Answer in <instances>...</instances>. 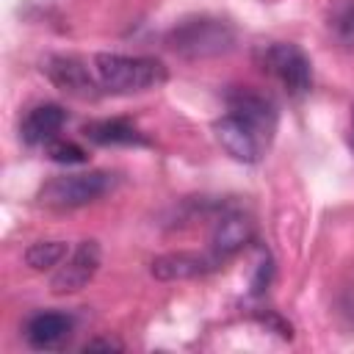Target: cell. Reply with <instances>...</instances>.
Returning a JSON list of instances; mask_svg holds the SVG:
<instances>
[{
  "mask_svg": "<svg viewBox=\"0 0 354 354\" xmlns=\"http://www.w3.org/2000/svg\"><path fill=\"white\" fill-rule=\"evenodd\" d=\"M274 130L277 105L268 94H260L252 86L232 88L227 94V113L213 124L221 149L241 163H257L271 147Z\"/></svg>",
  "mask_w": 354,
  "mask_h": 354,
  "instance_id": "6da1fadb",
  "label": "cell"
},
{
  "mask_svg": "<svg viewBox=\"0 0 354 354\" xmlns=\"http://www.w3.org/2000/svg\"><path fill=\"white\" fill-rule=\"evenodd\" d=\"M254 238V224L249 216L232 210V213H224L218 221H216V230H213V254L218 260L224 257H232L238 249H243L249 241Z\"/></svg>",
  "mask_w": 354,
  "mask_h": 354,
  "instance_id": "8fae6325",
  "label": "cell"
},
{
  "mask_svg": "<svg viewBox=\"0 0 354 354\" xmlns=\"http://www.w3.org/2000/svg\"><path fill=\"white\" fill-rule=\"evenodd\" d=\"M329 30L343 50L354 53V0L335 3L332 14H329Z\"/></svg>",
  "mask_w": 354,
  "mask_h": 354,
  "instance_id": "4fadbf2b",
  "label": "cell"
},
{
  "mask_svg": "<svg viewBox=\"0 0 354 354\" xmlns=\"http://www.w3.org/2000/svg\"><path fill=\"white\" fill-rule=\"evenodd\" d=\"M44 147H47V158L55 160V163H66V166H72V163H86V160H88V152H86L80 144H75V141L53 138V141L44 144Z\"/></svg>",
  "mask_w": 354,
  "mask_h": 354,
  "instance_id": "9a60e30c",
  "label": "cell"
},
{
  "mask_svg": "<svg viewBox=\"0 0 354 354\" xmlns=\"http://www.w3.org/2000/svg\"><path fill=\"white\" fill-rule=\"evenodd\" d=\"M235 41V30L221 22V19H210V17H196V19H185L183 25H177L169 33V44L174 53L188 55V58H205V55H218L227 53Z\"/></svg>",
  "mask_w": 354,
  "mask_h": 354,
  "instance_id": "277c9868",
  "label": "cell"
},
{
  "mask_svg": "<svg viewBox=\"0 0 354 354\" xmlns=\"http://www.w3.org/2000/svg\"><path fill=\"white\" fill-rule=\"evenodd\" d=\"M100 268V246L97 241H83L69 260L58 268V274L53 277V290L55 293H75L80 290Z\"/></svg>",
  "mask_w": 354,
  "mask_h": 354,
  "instance_id": "8992f818",
  "label": "cell"
},
{
  "mask_svg": "<svg viewBox=\"0 0 354 354\" xmlns=\"http://www.w3.org/2000/svg\"><path fill=\"white\" fill-rule=\"evenodd\" d=\"M94 77L100 88L113 94L130 91H149L166 83L169 72L163 61L149 55H119V53H100L94 55Z\"/></svg>",
  "mask_w": 354,
  "mask_h": 354,
  "instance_id": "7a4b0ae2",
  "label": "cell"
},
{
  "mask_svg": "<svg viewBox=\"0 0 354 354\" xmlns=\"http://www.w3.org/2000/svg\"><path fill=\"white\" fill-rule=\"evenodd\" d=\"M41 69L66 94H75V97H94L97 94V86H100L97 77H91L88 66H83V61H77L72 55H50Z\"/></svg>",
  "mask_w": 354,
  "mask_h": 354,
  "instance_id": "52a82bcc",
  "label": "cell"
},
{
  "mask_svg": "<svg viewBox=\"0 0 354 354\" xmlns=\"http://www.w3.org/2000/svg\"><path fill=\"white\" fill-rule=\"evenodd\" d=\"M263 69L279 80L290 97H304L313 86V66L301 47L290 41H274L260 53Z\"/></svg>",
  "mask_w": 354,
  "mask_h": 354,
  "instance_id": "5b68a950",
  "label": "cell"
},
{
  "mask_svg": "<svg viewBox=\"0 0 354 354\" xmlns=\"http://www.w3.org/2000/svg\"><path fill=\"white\" fill-rule=\"evenodd\" d=\"M66 122V111L55 102H41L36 108L28 111V116L19 124V136L25 144L39 147V144H50L53 138H58L61 127Z\"/></svg>",
  "mask_w": 354,
  "mask_h": 354,
  "instance_id": "9c48e42d",
  "label": "cell"
},
{
  "mask_svg": "<svg viewBox=\"0 0 354 354\" xmlns=\"http://www.w3.org/2000/svg\"><path fill=\"white\" fill-rule=\"evenodd\" d=\"M113 188L111 171H80V174H61L41 185L39 202L55 210H72L83 207L100 196H105Z\"/></svg>",
  "mask_w": 354,
  "mask_h": 354,
  "instance_id": "3957f363",
  "label": "cell"
},
{
  "mask_svg": "<svg viewBox=\"0 0 354 354\" xmlns=\"http://www.w3.org/2000/svg\"><path fill=\"white\" fill-rule=\"evenodd\" d=\"M64 257H66V243L64 241H36L25 252V263L36 271L55 268V266L64 263Z\"/></svg>",
  "mask_w": 354,
  "mask_h": 354,
  "instance_id": "5bb4252c",
  "label": "cell"
},
{
  "mask_svg": "<svg viewBox=\"0 0 354 354\" xmlns=\"http://www.w3.org/2000/svg\"><path fill=\"white\" fill-rule=\"evenodd\" d=\"M348 141H351V147H354V105H351V130H348Z\"/></svg>",
  "mask_w": 354,
  "mask_h": 354,
  "instance_id": "e0dca14e",
  "label": "cell"
},
{
  "mask_svg": "<svg viewBox=\"0 0 354 354\" xmlns=\"http://www.w3.org/2000/svg\"><path fill=\"white\" fill-rule=\"evenodd\" d=\"M72 326H75V321L66 313L41 310V313H36V315L28 318V324H25V340L33 348L53 351V348H61L69 340Z\"/></svg>",
  "mask_w": 354,
  "mask_h": 354,
  "instance_id": "ba28073f",
  "label": "cell"
},
{
  "mask_svg": "<svg viewBox=\"0 0 354 354\" xmlns=\"http://www.w3.org/2000/svg\"><path fill=\"white\" fill-rule=\"evenodd\" d=\"M83 136H86L88 141H94V144H102V147H108V144H124V147H130V144H147L144 133H141L133 122H127V119H100V122H88V124L83 127Z\"/></svg>",
  "mask_w": 354,
  "mask_h": 354,
  "instance_id": "7c38bea8",
  "label": "cell"
},
{
  "mask_svg": "<svg viewBox=\"0 0 354 354\" xmlns=\"http://www.w3.org/2000/svg\"><path fill=\"white\" fill-rule=\"evenodd\" d=\"M94 348H105V351H111V348H122L116 340H88L86 346H83V351H94Z\"/></svg>",
  "mask_w": 354,
  "mask_h": 354,
  "instance_id": "2e32d148",
  "label": "cell"
},
{
  "mask_svg": "<svg viewBox=\"0 0 354 354\" xmlns=\"http://www.w3.org/2000/svg\"><path fill=\"white\" fill-rule=\"evenodd\" d=\"M218 257L210 254H196V252H174V254H163L158 260H152V274L158 279H191V277H202L213 268H218Z\"/></svg>",
  "mask_w": 354,
  "mask_h": 354,
  "instance_id": "30bf717a",
  "label": "cell"
}]
</instances>
